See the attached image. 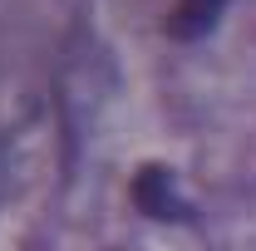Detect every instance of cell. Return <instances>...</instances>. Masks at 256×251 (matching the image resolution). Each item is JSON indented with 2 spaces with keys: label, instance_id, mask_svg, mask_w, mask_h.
Returning a JSON list of instances; mask_svg holds the SVG:
<instances>
[{
  "label": "cell",
  "instance_id": "6da1fadb",
  "mask_svg": "<svg viewBox=\"0 0 256 251\" xmlns=\"http://www.w3.org/2000/svg\"><path fill=\"white\" fill-rule=\"evenodd\" d=\"M133 207H138L143 217H153V222H188L192 217L188 197L178 192L172 168H162V162L138 168V178H133Z\"/></svg>",
  "mask_w": 256,
  "mask_h": 251
},
{
  "label": "cell",
  "instance_id": "7a4b0ae2",
  "mask_svg": "<svg viewBox=\"0 0 256 251\" xmlns=\"http://www.w3.org/2000/svg\"><path fill=\"white\" fill-rule=\"evenodd\" d=\"M226 5H232V0H178L162 30H168V40H182V44H192V40H202V34L217 30V20H222Z\"/></svg>",
  "mask_w": 256,
  "mask_h": 251
}]
</instances>
